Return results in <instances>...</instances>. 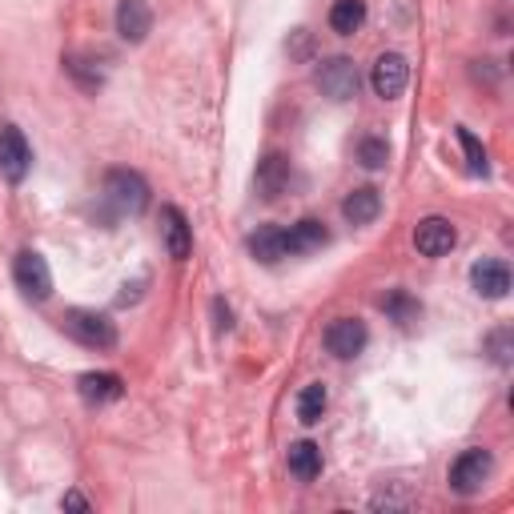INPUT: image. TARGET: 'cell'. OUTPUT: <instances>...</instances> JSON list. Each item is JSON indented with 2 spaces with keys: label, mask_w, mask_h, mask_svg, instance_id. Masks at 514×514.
<instances>
[{
  "label": "cell",
  "mask_w": 514,
  "mask_h": 514,
  "mask_svg": "<svg viewBox=\"0 0 514 514\" xmlns=\"http://www.w3.org/2000/svg\"><path fill=\"white\" fill-rule=\"evenodd\" d=\"M61 330L81 342L85 350H113L117 346V326L109 314H97V310H65L61 314Z\"/></svg>",
  "instance_id": "6da1fadb"
},
{
  "label": "cell",
  "mask_w": 514,
  "mask_h": 514,
  "mask_svg": "<svg viewBox=\"0 0 514 514\" xmlns=\"http://www.w3.org/2000/svg\"><path fill=\"white\" fill-rule=\"evenodd\" d=\"M105 201L113 205L117 217H137L149 205V185L133 169H109L105 173Z\"/></svg>",
  "instance_id": "7a4b0ae2"
},
{
  "label": "cell",
  "mask_w": 514,
  "mask_h": 514,
  "mask_svg": "<svg viewBox=\"0 0 514 514\" xmlns=\"http://www.w3.org/2000/svg\"><path fill=\"white\" fill-rule=\"evenodd\" d=\"M13 282H17V290H21L29 302H45V298L53 294V270H49V262H45L37 249H21V253H17Z\"/></svg>",
  "instance_id": "3957f363"
},
{
  "label": "cell",
  "mask_w": 514,
  "mask_h": 514,
  "mask_svg": "<svg viewBox=\"0 0 514 514\" xmlns=\"http://www.w3.org/2000/svg\"><path fill=\"white\" fill-rule=\"evenodd\" d=\"M490 470H494L490 450L470 446V450H462V454L454 458V466H450V490L462 494V498H470V494L482 490V482L490 478Z\"/></svg>",
  "instance_id": "277c9868"
},
{
  "label": "cell",
  "mask_w": 514,
  "mask_h": 514,
  "mask_svg": "<svg viewBox=\"0 0 514 514\" xmlns=\"http://www.w3.org/2000/svg\"><path fill=\"white\" fill-rule=\"evenodd\" d=\"M314 81H318V89H322L330 101H350V97H358V89H362V73H358V65H354L350 57H330V61H322L318 73H314Z\"/></svg>",
  "instance_id": "5b68a950"
},
{
  "label": "cell",
  "mask_w": 514,
  "mask_h": 514,
  "mask_svg": "<svg viewBox=\"0 0 514 514\" xmlns=\"http://www.w3.org/2000/svg\"><path fill=\"white\" fill-rule=\"evenodd\" d=\"M33 169V149L17 125H0V177L21 185Z\"/></svg>",
  "instance_id": "8992f818"
},
{
  "label": "cell",
  "mask_w": 514,
  "mask_h": 514,
  "mask_svg": "<svg viewBox=\"0 0 514 514\" xmlns=\"http://www.w3.org/2000/svg\"><path fill=\"white\" fill-rule=\"evenodd\" d=\"M406 85H410V65H406V57H402V53H382V57L374 61V69H370V89H374L382 101H394V97L406 93Z\"/></svg>",
  "instance_id": "52a82bcc"
},
{
  "label": "cell",
  "mask_w": 514,
  "mask_h": 514,
  "mask_svg": "<svg viewBox=\"0 0 514 514\" xmlns=\"http://www.w3.org/2000/svg\"><path fill=\"white\" fill-rule=\"evenodd\" d=\"M326 350L334 354V358H342V362H350V358H358L362 350H366V342H370V334H366V322L362 318H334L330 326H326Z\"/></svg>",
  "instance_id": "ba28073f"
},
{
  "label": "cell",
  "mask_w": 514,
  "mask_h": 514,
  "mask_svg": "<svg viewBox=\"0 0 514 514\" xmlns=\"http://www.w3.org/2000/svg\"><path fill=\"white\" fill-rule=\"evenodd\" d=\"M470 286H474L478 298L498 302V298L510 294V266L502 262V257H482V262L470 266Z\"/></svg>",
  "instance_id": "9c48e42d"
},
{
  "label": "cell",
  "mask_w": 514,
  "mask_h": 514,
  "mask_svg": "<svg viewBox=\"0 0 514 514\" xmlns=\"http://www.w3.org/2000/svg\"><path fill=\"white\" fill-rule=\"evenodd\" d=\"M414 245L422 257H446L458 245V229L446 217H422L414 229Z\"/></svg>",
  "instance_id": "30bf717a"
},
{
  "label": "cell",
  "mask_w": 514,
  "mask_h": 514,
  "mask_svg": "<svg viewBox=\"0 0 514 514\" xmlns=\"http://www.w3.org/2000/svg\"><path fill=\"white\" fill-rule=\"evenodd\" d=\"M161 241H165V253L173 257V262H185V257L193 253V229H189V221L177 205L161 209Z\"/></svg>",
  "instance_id": "8fae6325"
},
{
  "label": "cell",
  "mask_w": 514,
  "mask_h": 514,
  "mask_svg": "<svg viewBox=\"0 0 514 514\" xmlns=\"http://www.w3.org/2000/svg\"><path fill=\"white\" fill-rule=\"evenodd\" d=\"M149 29H153V13H149L145 0H121V5H117V33H121V41L141 45L149 37Z\"/></svg>",
  "instance_id": "7c38bea8"
},
{
  "label": "cell",
  "mask_w": 514,
  "mask_h": 514,
  "mask_svg": "<svg viewBox=\"0 0 514 514\" xmlns=\"http://www.w3.org/2000/svg\"><path fill=\"white\" fill-rule=\"evenodd\" d=\"M245 245H249V253L257 257V262H266V266H274V262H282V257H290V249H286V229H282V225H257Z\"/></svg>",
  "instance_id": "4fadbf2b"
},
{
  "label": "cell",
  "mask_w": 514,
  "mask_h": 514,
  "mask_svg": "<svg viewBox=\"0 0 514 514\" xmlns=\"http://www.w3.org/2000/svg\"><path fill=\"white\" fill-rule=\"evenodd\" d=\"M290 177H294V169H290V157H282V153H270L257 165V189H262L266 201H278L290 189Z\"/></svg>",
  "instance_id": "5bb4252c"
},
{
  "label": "cell",
  "mask_w": 514,
  "mask_h": 514,
  "mask_svg": "<svg viewBox=\"0 0 514 514\" xmlns=\"http://www.w3.org/2000/svg\"><path fill=\"white\" fill-rule=\"evenodd\" d=\"M330 241V229L318 221V217H302L298 225H290L286 229V249H290V257H298V253H314V249H322Z\"/></svg>",
  "instance_id": "9a60e30c"
},
{
  "label": "cell",
  "mask_w": 514,
  "mask_h": 514,
  "mask_svg": "<svg viewBox=\"0 0 514 514\" xmlns=\"http://www.w3.org/2000/svg\"><path fill=\"white\" fill-rule=\"evenodd\" d=\"M77 390H81V398L89 406H105V402H117L125 394V382L117 374H81Z\"/></svg>",
  "instance_id": "2e32d148"
},
{
  "label": "cell",
  "mask_w": 514,
  "mask_h": 514,
  "mask_svg": "<svg viewBox=\"0 0 514 514\" xmlns=\"http://www.w3.org/2000/svg\"><path fill=\"white\" fill-rule=\"evenodd\" d=\"M286 458H290V474H294L298 482H314V478L322 474V446H318V442H310V438L294 442Z\"/></svg>",
  "instance_id": "e0dca14e"
},
{
  "label": "cell",
  "mask_w": 514,
  "mask_h": 514,
  "mask_svg": "<svg viewBox=\"0 0 514 514\" xmlns=\"http://www.w3.org/2000/svg\"><path fill=\"white\" fill-rule=\"evenodd\" d=\"M342 213H346V221H350V225H370V221L382 213V197H378V189H370V185L354 189V193L342 201Z\"/></svg>",
  "instance_id": "ac0fdd59"
},
{
  "label": "cell",
  "mask_w": 514,
  "mask_h": 514,
  "mask_svg": "<svg viewBox=\"0 0 514 514\" xmlns=\"http://www.w3.org/2000/svg\"><path fill=\"white\" fill-rule=\"evenodd\" d=\"M366 25V0H334L330 9V29L338 37H354Z\"/></svg>",
  "instance_id": "d6986e66"
},
{
  "label": "cell",
  "mask_w": 514,
  "mask_h": 514,
  "mask_svg": "<svg viewBox=\"0 0 514 514\" xmlns=\"http://www.w3.org/2000/svg\"><path fill=\"white\" fill-rule=\"evenodd\" d=\"M326 406H330L326 386H322V382H310V386L298 394V422H302V426H318L322 414H326Z\"/></svg>",
  "instance_id": "ffe728a7"
},
{
  "label": "cell",
  "mask_w": 514,
  "mask_h": 514,
  "mask_svg": "<svg viewBox=\"0 0 514 514\" xmlns=\"http://www.w3.org/2000/svg\"><path fill=\"white\" fill-rule=\"evenodd\" d=\"M382 310H386L398 326H410V322H418V318H422V302H418V298H410L406 290L386 294V298H382Z\"/></svg>",
  "instance_id": "44dd1931"
},
{
  "label": "cell",
  "mask_w": 514,
  "mask_h": 514,
  "mask_svg": "<svg viewBox=\"0 0 514 514\" xmlns=\"http://www.w3.org/2000/svg\"><path fill=\"white\" fill-rule=\"evenodd\" d=\"M454 137H458V145H462V153H466V165H470V173L474 177H486L490 173V161H486V149H482V141L466 129V125H458L454 129Z\"/></svg>",
  "instance_id": "7402d4cb"
},
{
  "label": "cell",
  "mask_w": 514,
  "mask_h": 514,
  "mask_svg": "<svg viewBox=\"0 0 514 514\" xmlns=\"http://www.w3.org/2000/svg\"><path fill=\"white\" fill-rule=\"evenodd\" d=\"M358 161H362V169H386V161H390V145L382 141V137H366L362 145H358Z\"/></svg>",
  "instance_id": "603a6c76"
},
{
  "label": "cell",
  "mask_w": 514,
  "mask_h": 514,
  "mask_svg": "<svg viewBox=\"0 0 514 514\" xmlns=\"http://www.w3.org/2000/svg\"><path fill=\"white\" fill-rule=\"evenodd\" d=\"M506 342H510V330H502V334L494 338V362H498V366H506V362H510V350H506Z\"/></svg>",
  "instance_id": "cb8c5ba5"
},
{
  "label": "cell",
  "mask_w": 514,
  "mask_h": 514,
  "mask_svg": "<svg viewBox=\"0 0 514 514\" xmlns=\"http://www.w3.org/2000/svg\"><path fill=\"white\" fill-rule=\"evenodd\" d=\"M213 314H217V330H233V314H229V306L221 298L213 302Z\"/></svg>",
  "instance_id": "d4e9b609"
},
{
  "label": "cell",
  "mask_w": 514,
  "mask_h": 514,
  "mask_svg": "<svg viewBox=\"0 0 514 514\" xmlns=\"http://www.w3.org/2000/svg\"><path fill=\"white\" fill-rule=\"evenodd\" d=\"M65 506H73V510H89V498H85V494H77V490H69V494H65Z\"/></svg>",
  "instance_id": "484cf974"
}]
</instances>
